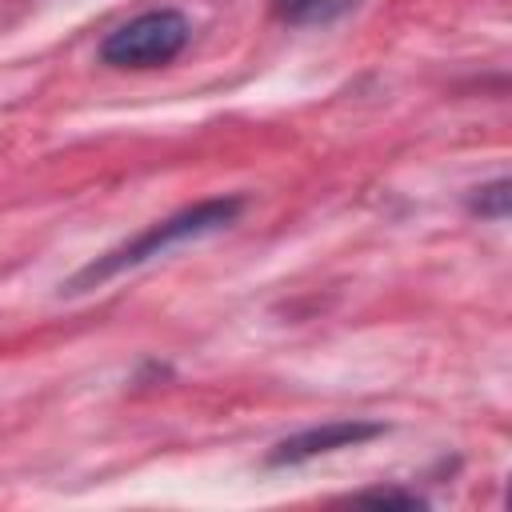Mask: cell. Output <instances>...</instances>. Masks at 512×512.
Instances as JSON below:
<instances>
[{
    "label": "cell",
    "mask_w": 512,
    "mask_h": 512,
    "mask_svg": "<svg viewBox=\"0 0 512 512\" xmlns=\"http://www.w3.org/2000/svg\"><path fill=\"white\" fill-rule=\"evenodd\" d=\"M240 208H244L240 196H212V200H200V204H192V208H180L176 216L156 220V224H148L144 232H136L132 240H124V244H116L112 252L96 256L88 268H80V272L68 280V292L100 288L104 280H112V276H120V272H128V268L152 260V256H164V252L176 248V244L212 236V232L228 228V224L240 216Z\"/></svg>",
    "instance_id": "obj_1"
},
{
    "label": "cell",
    "mask_w": 512,
    "mask_h": 512,
    "mask_svg": "<svg viewBox=\"0 0 512 512\" xmlns=\"http://www.w3.org/2000/svg\"><path fill=\"white\" fill-rule=\"evenodd\" d=\"M192 40V24L176 8H152L112 28L100 44V60L112 68H160L184 52Z\"/></svg>",
    "instance_id": "obj_2"
},
{
    "label": "cell",
    "mask_w": 512,
    "mask_h": 512,
    "mask_svg": "<svg viewBox=\"0 0 512 512\" xmlns=\"http://www.w3.org/2000/svg\"><path fill=\"white\" fill-rule=\"evenodd\" d=\"M376 436H384V424H376V420H328V424H316V428H304V432H292L288 440H280L268 452V464L272 468L304 464V460H316V456H328L340 448H356Z\"/></svg>",
    "instance_id": "obj_3"
},
{
    "label": "cell",
    "mask_w": 512,
    "mask_h": 512,
    "mask_svg": "<svg viewBox=\"0 0 512 512\" xmlns=\"http://www.w3.org/2000/svg\"><path fill=\"white\" fill-rule=\"evenodd\" d=\"M356 0H276V16L288 24H328L344 16Z\"/></svg>",
    "instance_id": "obj_4"
},
{
    "label": "cell",
    "mask_w": 512,
    "mask_h": 512,
    "mask_svg": "<svg viewBox=\"0 0 512 512\" xmlns=\"http://www.w3.org/2000/svg\"><path fill=\"white\" fill-rule=\"evenodd\" d=\"M472 208H476L480 216L504 220V216H508V180H492V184L476 188V196H472Z\"/></svg>",
    "instance_id": "obj_5"
},
{
    "label": "cell",
    "mask_w": 512,
    "mask_h": 512,
    "mask_svg": "<svg viewBox=\"0 0 512 512\" xmlns=\"http://www.w3.org/2000/svg\"><path fill=\"white\" fill-rule=\"evenodd\" d=\"M360 504H400V508H420L424 500L412 492H392V488H376V492H360Z\"/></svg>",
    "instance_id": "obj_6"
}]
</instances>
